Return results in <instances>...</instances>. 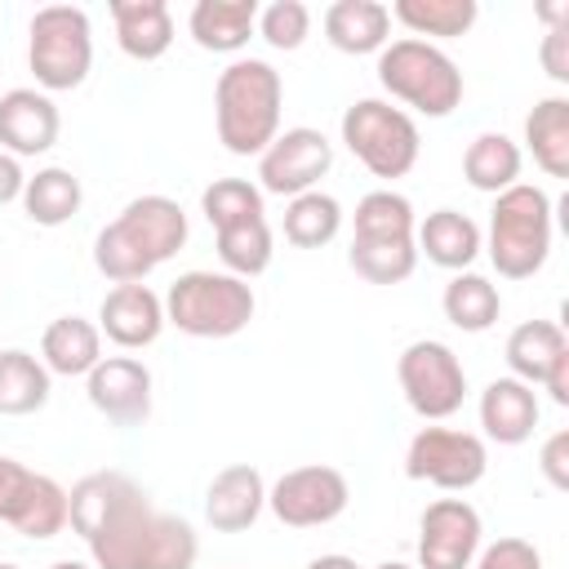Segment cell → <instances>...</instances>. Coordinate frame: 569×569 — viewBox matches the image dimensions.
<instances>
[{"instance_id": "obj_1", "label": "cell", "mask_w": 569, "mask_h": 569, "mask_svg": "<svg viewBox=\"0 0 569 569\" xmlns=\"http://www.w3.org/2000/svg\"><path fill=\"white\" fill-rule=\"evenodd\" d=\"M67 525L84 538L93 569H191L200 538L182 516L156 511L124 471H89L67 489Z\"/></svg>"}, {"instance_id": "obj_2", "label": "cell", "mask_w": 569, "mask_h": 569, "mask_svg": "<svg viewBox=\"0 0 569 569\" xmlns=\"http://www.w3.org/2000/svg\"><path fill=\"white\" fill-rule=\"evenodd\" d=\"M187 244V213L169 196L129 200L93 240V267L116 284H142Z\"/></svg>"}, {"instance_id": "obj_3", "label": "cell", "mask_w": 569, "mask_h": 569, "mask_svg": "<svg viewBox=\"0 0 569 569\" xmlns=\"http://www.w3.org/2000/svg\"><path fill=\"white\" fill-rule=\"evenodd\" d=\"M284 80L267 58H236L213 84L218 142L231 156H262L280 133Z\"/></svg>"}, {"instance_id": "obj_4", "label": "cell", "mask_w": 569, "mask_h": 569, "mask_svg": "<svg viewBox=\"0 0 569 569\" xmlns=\"http://www.w3.org/2000/svg\"><path fill=\"white\" fill-rule=\"evenodd\" d=\"M489 262L502 280H529L551 253V196L533 182H516L493 196L489 209Z\"/></svg>"}, {"instance_id": "obj_5", "label": "cell", "mask_w": 569, "mask_h": 569, "mask_svg": "<svg viewBox=\"0 0 569 569\" xmlns=\"http://www.w3.org/2000/svg\"><path fill=\"white\" fill-rule=\"evenodd\" d=\"M160 302L164 325L182 329L187 338H236L258 311L253 284L227 271H182Z\"/></svg>"}, {"instance_id": "obj_6", "label": "cell", "mask_w": 569, "mask_h": 569, "mask_svg": "<svg viewBox=\"0 0 569 569\" xmlns=\"http://www.w3.org/2000/svg\"><path fill=\"white\" fill-rule=\"evenodd\" d=\"M378 84L413 107L418 116H431V120H445L458 102H462V71L458 62L431 44V40H391L382 53H378Z\"/></svg>"}, {"instance_id": "obj_7", "label": "cell", "mask_w": 569, "mask_h": 569, "mask_svg": "<svg viewBox=\"0 0 569 569\" xmlns=\"http://www.w3.org/2000/svg\"><path fill=\"white\" fill-rule=\"evenodd\" d=\"M27 67L40 93L80 89L93 67V27L80 4H44L27 31Z\"/></svg>"}, {"instance_id": "obj_8", "label": "cell", "mask_w": 569, "mask_h": 569, "mask_svg": "<svg viewBox=\"0 0 569 569\" xmlns=\"http://www.w3.org/2000/svg\"><path fill=\"white\" fill-rule=\"evenodd\" d=\"M342 142L373 178H405L422 151L418 120L382 98H360L342 111Z\"/></svg>"}, {"instance_id": "obj_9", "label": "cell", "mask_w": 569, "mask_h": 569, "mask_svg": "<svg viewBox=\"0 0 569 569\" xmlns=\"http://www.w3.org/2000/svg\"><path fill=\"white\" fill-rule=\"evenodd\" d=\"M396 378H400V391H405L409 409L427 422L453 418L467 400V369L453 356V347H445L436 338L409 342L396 360Z\"/></svg>"}, {"instance_id": "obj_10", "label": "cell", "mask_w": 569, "mask_h": 569, "mask_svg": "<svg viewBox=\"0 0 569 569\" xmlns=\"http://www.w3.org/2000/svg\"><path fill=\"white\" fill-rule=\"evenodd\" d=\"M489 471V449L476 431L458 427H422L405 449V476L427 480L445 493H462L480 485Z\"/></svg>"}, {"instance_id": "obj_11", "label": "cell", "mask_w": 569, "mask_h": 569, "mask_svg": "<svg viewBox=\"0 0 569 569\" xmlns=\"http://www.w3.org/2000/svg\"><path fill=\"white\" fill-rule=\"evenodd\" d=\"M0 525L31 542L58 538L67 529V489L53 476H40L0 453Z\"/></svg>"}, {"instance_id": "obj_12", "label": "cell", "mask_w": 569, "mask_h": 569, "mask_svg": "<svg viewBox=\"0 0 569 569\" xmlns=\"http://www.w3.org/2000/svg\"><path fill=\"white\" fill-rule=\"evenodd\" d=\"M351 502V485L338 467H325V462H307V467H293L284 471L271 489H267V507L280 525L289 529H316V525H329L347 511Z\"/></svg>"}, {"instance_id": "obj_13", "label": "cell", "mask_w": 569, "mask_h": 569, "mask_svg": "<svg viewBox=\"0 0 569 569\" xmlns=\"http://www.w3.org/2000/svg\"><path fill=\"white\" fill-rule=\"evenodd\" d=\"M329 169H333V142L320 129L298 124V129L276 133V142L258 156V191L293 200L302 191H316V182Z\"/></svg>"}, {"instance_id": "obj_14", "label": "cell", "mask_w": 569, "mask_h": 569, "mask_svg": "<svg viewBox=\"0 0 569 569\" xmlns=\"http://www.w3.org/2000/svg\"><path fill=\"white\" fill-rule=\"evenodd\" d=\"M480 533V511L467 498H436L418 520V569H471Z\"/></svg>"}, {"instance_id": "obj_15", "label": "cell", "mask_w": 569, "mask_h": 569, "mask_svg": "<svg viewBox=\"0 0 569 569\" xmlns=\"http://www.w3.org/2000/svg\"><path fill=\"white\" fill-rule=\"evenodd\" d=\"M89 405L116 427H142L151 413V369L138 356H102L84 378Z\"/></svg>"}, {"instance_id": "obj_16", "label": "cell", "mask_w": 569, "mask_h": 569, "mask_svg": "<svg viewBox=\"0 0 569 569\" xmlns=\"http://www.w3.org/2000/svg\"><path fill=\"white\" fill-rule=\"evenodd\" d=\"M62 133V116L49 93L40 89H9L0 93V151L9 156H44Z\"/></svg>"}, {"instance_id": "obj_17", "label": "cell", "mask_w": 569, "mask_h": 569, "mask_svg": "<svg viewBox=\"0 0 569 569\" xmlns=\"http://www.w3.org/2000/svg\"><path fill=\"white\" fill-rule=\"evenodd\" d=\"M160 329H164V302L147 284H116L98 307V333H107L124 351L151 347Z\"/></svg>"}, {"instance_id": "obj_18", "label": "cell", "mask_w": 569, "mask_h": 569, "mask_svg": "<svg viewBox=\"0 0 569 569\" xmlns=\"http://www.w3.org/2000/svg\"><path fill=\"white\" fill-rule=\"evenodd\" d=\"M262 507H267V485L262 471L249 462L222 467L204 489V520L218 533H244L262 516Z\"/></svg>"}, {"instance_id": "obj_19", "label": "cell", "mask_w": 569, "mask_h": 569, "mask_svg": "<svg viewBox=\"0 0 569 569\" xmlns=\"http://www.w3.org/2000/svg\"><path fill=\"white\" fill-rule=\"evenodd\" d=\"M538 391L520 378H493L485 391H480V427H485V440L493 445H525L538 427Z\"/></svg>"}, {"instance_id": "obj_20", "label": "cell", "mask_w": 569, "mask_h": 569, "mask_svg": "<svg viewBox=\"0 0 569 569\" xmlns=\"http://www.w3.org/2000/svg\"><path fill=\"white\" fill-rule=\"evenodd\" d=\"M116 44L133 62H156L173 44V13L164 0H111Z\"/></svg>"}, {"instance_id": "obj_21", "label": "cell", "mask_w": 569, "mask_h": 569, "mask_svg": "<svg viewBox=\"0 0 569 569\" xmlns=\"http://www.w3.org/2000/svg\"><path fill=\"white\" fill-rule=\"evenodd\" d=\"M413 244H418V253H427V262H436L445 271H467L480 258L485 236H480V227L467 213L436 209V213H427L413 227Z\"/></svg>"}, {"instance_id": "obj_22", "label": "cell", "mask_w": 569, "mask_h": 569, "mask_svg": "<svg viewBox=\"0 0 569 569\" xmlns=\"http://www.w3.org/2000/svg\"><path fill=\"white\" fill-rule=\"evenodd\" d=\"M187 31L209 53H240L258 31V0H196Z\"/></svg>"}, {"instance_id": "obj_23", "label": "cell", "mask_w": 569, "mask_h": 569, "mask_svg": "<svg viewBox=\"0 0 569 569\" xmlns=\"http://www.w3.org/2000/svg\"><path fill=\"white\" fill-rule=\"evenodd\" d=\"M325 36L338 53H382L391 44V13L378 0H333L325 9Z\"/></svg>"}, {"instance_id": "obj_24", "label": "cell", "mask_w": 569, "mask_h": 569, "mask_svg": "<svg viewBox=\"0 0 569 569\" xmlns=\"http://www.w3.org/2000/svg\"><path fill=\"white\" fill-rule=\"evenodd\" d=\"M102 360V333L84 316H58L40 333V365L62 378H89V369Z\"/></svg>"}, {"instance_id": "obj_25", "label": "cell", "mask_w": 569, "mask_h": 569, "mask_svg": "<svg viewBox=\"0 0 569 569\" xmlns=\"http://www.w3.org/2000/svg\"><path fill=\"white\" fill-rule=\"evenodd\" d=\"M525 147L547 178H569V98L551 93L525 116Z\"/></svg>"}, {"instance_id": "obj_26", "label": "cell", "mask_w": 569, "mask_h": 569, "mask_svg": "<svg viewBox=\"0 0 569 569\" xmlns=\"http://www.w3.org/2000/svg\"><path fill=\"white\" fill-rule=\"evenodd\" d=\"M560 356H569V338L556 320H525L507 338V369H511V378H520L529 387L533 382L542 387V378L551 373V365Z\"/></svg>"}, {"instance_id": "obj_27", "label": "cell", "mask_w": 569, "mask_h": 569, "mask_svg": "<svg viewBox=\"0 0 569 569\" xmlns=\"http://www.w3.org/2000/svg\"><path fill=\"white\" fill-rule=\"evenodd\" d=\"M520 164H525L520 147L507 133H493V129L489 133H476L467 142V151H462V178L476 191H489V196L516 187L520 182Z\"/></svg>"}, {"instance_id": "obj_28", "label": "cell", "mask_w": 569, "mask_h": 569, "mask_svg": "<svg viewBox=\"0 0 569 569\" xmlns=\"http://www.w3.org/2000/svg\"><path fill=\"white\" fill-rule=\"evenodd\" d=\"M80 204H84L80 178L71 169H58V164L36 169L27 178V187H22V209H27V218L36 227H62V222H71L80 213Z\"/></svg>"}, {"instance_id": "obj_29", "label": "cell", "mask_w": 569, "mask_h": 569, "mask_svg": "<svg viewBox=\"0 0 569 569\" xmlns=\"http://www.w3.org/2000/svg\"><path fill=\"white\" fill-rule=\"evenodd\" d=\"M440 307H445V320H449L453 329H462V333H485V329L498 325V316H502V293H498V284H493L489 276H480V271H458V276L445 284Z\"/></svg>"}, {"instance_id": "obj_30", "label": "cell", "mask_w": 569, "mask_h": 569, "mask_svg": "<svg viewBox=\"0 0 569 569\" xmlns=\"http://www.w3.org/2000/svg\"><path fill=\"white\" fill-rule=\"evenodd\" d=\"M400 27L413 31V40L422 36H436V40H453V36H467L480 18V4L476 0H396L387 9Z\"/></svg>"}, {"instance_id": "obj_31", "label": "cell", "mask_w": 569, "mask_h": 569, "mask_svg": "<svg viewBox=\"0 0 569 569\" xmlns=\"http://www.w3.org/2000/svg\"><path fill=\"white\" fill-rule=\"evenodd\" d=\"M44 400H49V369L40 365V356L22 347L0 351V413L22 418L44 409Z\"/></svg>"}, {"instance_id": "obj_32", "label": "cell", "mask_w": 569, "mask_h": 569, "mask_svg": "<svg viewBox=\"0 0 569 569\" xmlns=\"http://www.w3.org/2000/svg\"><path fill=\"white\" fill-rule=\"evenodd\" d=\"M413 204L409 196L378 187L369 196L356 200V218H351V240H413Z\"/></svg>"}, {"instance_id": "obj_33", "label": "cell", "mask_w": 569, "mask_h": 569, "mask_svg": "<svg viewBox=\"0 0 569 569\" xmlns=\"http://www.w3.org/2000/svg\"><path fill=\"white\" fill-rule=\"evenodd\" d=\"M342 231V204L329 191H302L284 204V240L298 249H325Z\"/></svg>"}, {"instance_id": "obj_34", "label": "cell", "mask_w": 569, "mask_h": 569, "mask_svg": "<svg viewBox=\"0 0 569 569\" xmlns=\"http://www.w3.org/2000/svg\"><path fill=\"white\" fill-rule=\"evenodd\" d=\"M218 258L227 267V276H240V280H253L271 267V253H276V240H271V227L267 218H249V222H231V227H218Z\"/></svg>"}, {"instance_id": "obj_35", "label": "cell", "mask_w": 569, "mask_h": 569, "mask_svg": "<svg viewBox=\"0 0 569 569\" xmlns=\"http://www.w3.org/2000/svg\"><path fill=\"white\" fill-rule=\"evenodd\" d=\"M347 262L369 284H400L418 267V244L413 240H351Z\"/></svg>"}, {"instance_id": "obj_36", "label": "cell", "mask_w": 569, "mask_h": 569, "mask_svg": "<svg viewBox=\"0 0 569 569\" xmlns=\"http://www.w3.org/2000/svg\"><path fill=\"white\" fill-rule=\"evenodd\" d=\"M200 213L209 218V227H231V222H249V218H267L262 209V191L244 178H213L200 191Z\"/></svg>"}, {"instance_id": "obj_37", "label": "cell", "mask_w": 569, "mask_h": 569, "mask_svg": "<svg viewBox=\"0 0 569 569\" xmlns=\"http://www.w3.org/2000/svg\"><path fill=\"white\" fill-rule=\"evenodd\" d=\"M258 36L271 49H298L311 36V9L302 0H271L267 9H258Z\"/></svg>"}, {"instance_id": "obj_38", "label": "cell", "mask_w": 569, "mask_h": 569, "mask_svg": "<svg viewBox=\"0 0 569 569\" xmlns=\"http://www.w3.org/2000/svg\"><path fill=\"white\" fill-rule=\"evenodd\" d=\"M471 569H542V551L525 538H498V542L480 547Z\"/></svg>"}, {"instance_id": "obj_39", "label": "cell", "mask_w": 569, "mask_h": 569, "mask_svg": "<svg viewBox=\"0 0 569 569\" xmlns=\"http://www.w3.org/2000/svg\"><path fill=\"white\" fill-rule=\"evenodd\" d=\"M538 58H542V71H547L556 84H569V22L547 27Z\"/></svg>"}, {"instance_id": "obj_40", "label": "cell", "mask_w": 569, "mask_h": 569, "mask_svg": "<svg viewBox=\"0 0 569 569\" xmlns=\"http://www.w3.org/2000/svg\"><path fill=\"white\" fill-rule=\"evenodd\" d=\"M538 467H542V476H547L556 489H569V431H556V436L542 445Z\"/></svg>"}, {"instance_id": "obj_41", "label": "cell", "mask_w": 569, "mask_h": 569, "mask_svg": "<svg viewBox=\"0 0 569 569\" xmlns=\"http://www.w3.org/2000/svg\"><path fill=\"white\" fill-rule=\"evenodd\" d=\"M22 187H27V173H22L18 156L0 151V204H13V200H22Z\"/></svg>"}, {"instance_id": "obj_42", "label": "cell", "mask_w": 569, "mask_h": 569, "mask_svg": "<svg viewBox=\"0 0 569 569\" xmlns=\"http://www.w3.org/2000/svg\"><path fill=\"white\" fill-rule=\"evenodd\" d=\"M542 387H547V396H551L560 409L569 405V356H560V360L551 365V373L542 378Z\"/></svg>"}, {"instance_id": "obj_43", "label": "cell", "mask_w": 569, "mask_h": 569, "mask_svg": "<svg viewBox=\"0 0 569 569\" xmlns=\"http://www.w3.org/2000/svg\"><path fill=\"white\" fill-rule=\"evenodd\" d=\"M307 569H360L351 556H338V551H329V556H316V560H307Z\"/></svg>"}, {"instance_id": "obj_44", "label": "cell", "mask_w": 569, "mask_h": 569, "mask_svg": "<svg viewBox=\"0 0 569 569\" xmlns=\"http://www.w3.org/2000/svg\"><path fill=\"white\" fill-rule=\"evenodd\" d=\"M49 569H93V565H84V560H58V565H49Z\"/></svg>"}, {"instance_id": "obj_45", "label": "cell", "mask_w": 569, "mask_h": 569, "mask_svg": "<svg viewBox=\"0 0 569 569\" xmlns=\"http://www.w3.org/2000/svg\"><path fill=\"white\" fill-rule=\"evenodd\" d=\"M373 569H409L405 560H382V565H373Z\"/></svg>"}, {"instance_id": "obj_46", "label": "cell", "mask_w": 569, "mask_h": 569, "mask_svg": "<svg viewBox=\"0 0 569 569\" xmlns=\"http://www.w3.org/2000/svg\"><path fill=\"white\" fill-rule=\"evenodd\" d=\"M0 569H22V565H0Z\"/></svg>"}]
</instances>
